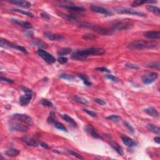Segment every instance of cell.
I'll list each match as a JSON object with an SVG mask.
<instances>
[{
  "label": "cell",
  "mask_w": 160,
  "mask_h": 160,
  "mask_svg": "<svg viewBox=\"0 0 160 160\" xmlns=\"http://www.w3.org/2000/svg\"><path fill=\"white\" fill-rule=\"evenodd\" d=\"M105 53V50L101 48H90L86 50H77L73 52L71 58L74 60H83L90 56H101Z\"/></svg>",
  "instance_id": "1"
},
{
  "label": "cell",
  "mask_w": 160,
  "mask_h": 160,
  "mask_svg": "<svg viewBox=\"0 0 160 160\" xmlns=\"http://www.w3.org/2000/svg\"><path fill=\"white\" fill-rule=\"evenodd\" d=\"M159 44L156 41L137 40V41H134L130 43L128 45V48L133 50H143L157 48Z\"/></svg>",
  "instance_id": "2"
},
{
  "label": "cell",
  "mask_w": 160,
  "mask_h": 160,
  "mask_svg": "<svg viewBox=\"0 0 160 160\" xmlns=\"http://www.w3.org/2000/svg\"><path fill=\"white\" fill-rule=\"evenodd\" d=\"M8 128L10 131L20 133H26L29 130L28 125L20 120L14 118L8 122Z\"/></svg>",
  "instance_id": "3"
},
{
  "label": "cell",
  "mask_w": 160,
  "mask_h": 160,
  "mask_svg": "<svg viewBox=\"0 0 160 160\" xmlns=\"http://www.w3.org/2000/svg\"><path fill=\"white\" fill-rule=\"evenodd\" d=\"M79 26H80V27L86 28L90 29L91 30H93V31L96 32L98 34H100V35H101L109 36V35H111L112 34L111 31L104 29V28H103L97 25V24H92V23H83L80 24Z\"/></svg>",
  "instance_id": "4"
},
{
  "label": "cell",
  "mask_w": 160,
  "mask_h": 160,
  "mask_svg": "<svg viewBox=\"0 0 160 160\" xmlns=\"http://www.w3.org/2000/svg\"><path fill=\"white\" fill-rule=\"evenodd\" d=\"M21 90L24 92L25 94L20 98V104L22 106H27L30 103L31 100H32L34 93L31 90L24 87H21Z\"/></svg>",
  "instance_id": "5"
},
{
  "label": "cell",
  "mask_w": 160,
  "mask_h": 160,
  "mask_svg": "<svg viewBox=\"0 0 160 160\" xmlns=\"http://www.w3.org/2000/svg\"><path fill=\"white\" fill-rule=\"evenodd\" d=\"M133 26V24L130 21L127 20H121L120 21L115 23L111 27L112 31H121V30H127L132 28Z\"/></svg>",
  "instance_id": "6"
},
{
  "label": "cell",
  "mask_w": 160,
  "mask_h": 160,
  "mask_svg": "<svg viewBox=\"0 0 160 160\" xmlns=\"http://www.w3.org/2000/svg\"><path fill=\"white\" fill-rule=\"evenodd\" d=\"M0 41H1V43H0V46H1V48L16 49L17 50H19L21 52H23V53L24 54H28V52L26 49L25 48L21 47V46L14 44L13 43L8 41V40L3 38L1 39Z\"/></svg>",
  "instance_id": "7"
},
{
  "label": "cell",
  "mask_w": 160,
  "mask_h": 160,
  "mask_svg": "<svg viewBox=\"0 0 160 160\" xmlns=\"http://www.w3.org/2000/svg\"><path fill=\"white\" fill-rule=\"evenodd\" d=\"M115 12L118 14H128L131 15H135V16H141V17H146V14L136 10H134L133 9L123 8V7H115L114 8Z\"/></svg>",
  "instance_id": "8"
},
{
  "label": "cell",
  "mask_w": 160,
  "mask_h": 160,
  "mask_svg": "<svg viewBox=\"0 0 160 160\" xmlns=\"http://www.w3.org/2000/svg\"><path fill=\"white\" fill-rule=\"evenodd\" d=\"M36 54L43 58V60L48 64H53L56 61V59L53 55L48 53L47 51L42 50V49H39L38 50H37Z\"/></svg>",
  "instance_id": "9"
},
{
  "label": "cell",
  "mask_w": 160,
  "mask_h": 160,
  "mask_svg": "<svg viewBox=\"0 0 160 160\" xmlns=\"http://www.w3.org/2000/svg\"><path fill=\"white\" fill-rule=\"evenodd\" d=\"M158 78V74L156 72L146 73L141 77V81L144 85H150L155 82Z\"/></svg>",
  "instance_id": "10"
},
{
  "label": "cell",
  "mask_w": 160,
  "mask_h": 160,
  "mask_svg": "<svg viewBox=\"0 0 160 160\" xmlns=\"http://www.w3.org/2000/svg\"><path fill=\"white\" fill-rule=\"evenodd\" d=\"M11 117L12 118L17 119L18 120H20L21 121L25 123L26 124H27L28 126H30V127H31V126H33V121L32 118L28 115H25V114L16 113L14 114V115H12Z\"/></svg>",
  "instance_id": "11"
},
{
  "label": "cell",
  "mask_w": 160,
  "mask_h": 160,
  "mask_svg": "<svg viewBox=\"0 0 160 160\" xmlns=\"http://www.w3.org/2000/svg\"><path fill=\"white\" fill-rule=\"evenodd\" d=\"M90 8L91 9V11L95 12V13L102 14L106 15V16H112L113 14L112 12L109 10H108V9L103 8L102 7H100V6L91 5L90 7Z\"/></svg>",
  "instance_id": "12"
},
{
  "label": "cell",
  "mask_w": 160,
  "mask_h": 160,
  "mask_svg": "<svg viewBox=\"0 0 160 160\" xmlns=\"http://www.w3.org/2000/svg\"><path fill=\"white\" fill-rule=\"evenodd\" d=\"M85 131L87 132L88 134H89L94 138L96 139H102V138L100 136V134L98 133V131L95 129L93 126L91 125H87L84 127L83 128Z\"/></svg>",
  "instance_id": "13"
},
{
  "label": "cell",
  "mask_w": 160,
  "mask_h": 160,
  "mask_svg": "<svg viewBox=\"0 0 160 160\" xmlns=\"http://www.w3.org/2000/svg\"><path fill=\"white\" fill-rule=\"evenodd\" d=\"M60 7L67 9V10H71L73 11L76 12H81L84 11L85 10L83 7H78L75 5H73L72 3H65V4H60L59 5Z\"/></svg>",
  "instance_id": "14"
},
{
  "label": "cell",
  "mask_w": 160,
  "mask_h": 160,
  "mask_svg": "<svg viewBox=\"0 0 160 160\" xmlns=\"http://www.w3.org/2000/svg\"><path fill=\"white\" fill-rule=\"evenodd\" d=\"M21 140H22L24 143H25L27 145L30 146L37 147L39 145V141H36L35 139H34V138L29 136H23L21 138Z\"/></svg>",
  "instance_id": "15"
},
{
  "label": "cell",
  "mask_w": 160,
  "mask_h": 160,
  "mask_svg": "<svg viewBox=\"0 0 160 160\" xmlns=\"http://www.w3.org/2000/svg\"><path fill=\"white\" fill-rule=\"evenodd\" d=\"M11 4H13L18 7L23 8H30L31 6V4L27 1H23V0H11V1H7Z\"/></svg>",
  "instance_id": "16"
},
{
  "label": "cell",
  "mask_w": 160,
  "mask_h": 160,
  "mask_svg": "<svg viewBox=\"0 0 160 160\" xmlns=\"http://www.w3.org/2000/svg\"><path fill=\"white\" fill-rule=\"evenodd\" d=\"M44 35L46 38L51 40V41H61V40L64 39V37L63 35L50 32H46L44 33Z\"/></svg>",
  "instance_id": "17"
},
{
  "label": "cell",
  "mask_w": 160,
  "mask_h": 160,
  "mask_svg": "<svg viewBox=\"0 0 160 160\" xmlns=\"http://www.w3.org/2000/svg\"><path fill=\"white\" fill-rule=\"evenodd\" d=\"M11 22H13L14 24H16L18 25H19L21 26L23 28L26 30H30L33 28V26L31 23H30L29 22H27V21H20L19 20L17 19H11Z\"/></svg>",
  "instance_id": "18"
},
{
  "label": "cell",
  "mask_w": 160,
  "mask_h": 160,
  "mask_svg": "<svg viewBox=\"0 0 160 160\" xmlns=\"http://www.w3.org/2000/svg\"><path fill=\"white\" fill-rule=\"evenodd\" d=\"M143 35L144 37L151 39H159L160 33L158 31H146L144 33Z\"/></svg>",
  "instance_id": "19"
},
{
  "label": "cell",
  "mask_w": 160,
  "mask_h": 160,
  "mask_svg": "<svg viewBox=\"0 0 160 160\" xmlns=\"http://www.w3.org/2000/svg\"><path fill=\"white\" fill-rule=\"evenodd\" d=\"M121 138L123 142V143L125 144V145L128 147L131 148V147H133L136 145V143L135 142V141H134L130 137L125 136V135H122Z\"/></svg>",
  "instance_id": "20"
},
{
  "label": "cell",
  "mask_w": 160,
  "mask_h": 160,
  "mask_svg": "<svg viewBox=\"0 0 160 160\" xmlns=\"http://www.w3.org/2000/svg\"><path fill=\"white\" fill-rule=\"evenodd\" d=\"M144 111L146 113H147L148 115L153 117V118H158V117L159 116L158 112L157 111L155 108H154L152 106L144 109Z\"/></svg>",
  "instance_id": "21"
},
{
  "label": "cell",
  "mask_w": 160,
  "mask_h": 160,
  "mask_svg": "<svg viewBox=\"0 0 160 160\" xmlns=\"http://www.w3.org/2000/svg\"><path fill=\"white\" fill-rule=\"evenodd\" d=\"M61 118H62L64 120H65V121H66L68 123H69L71 127L74 128L77 127V125H77L76 122L71 118V117H70V116L66 115V114H64V115H61Z\"/></svg>",
  "instance_id": "22"
},
{
  "label": "cell",
  "mask_w": 160,
  "mask_h": 160,
  "mask_svg": "<svg viewBox=\"0 0 160 160\" xmlns=\"http://www.w3.org/2000/svg\"><path fill=\"white\" fill-rule=\"evenodd\" d=\"M33 46H35V47H39L40 48H48V45L43 41L41 39H36L35 41H32L31 43Z\"/></svg>",
  "instance_id": "23"
},
{
  "label": "cell",
  "mask_w": 160,
  "mask_h": 160,
  "mask_svg": "<svg viewBox=\"0 0 160 160\" xmlns=\"http://www.w3.org/2000/svg\"><path fill=\"white\" fill-rule=\"evenodd\" d=\"M110 146H111L112 148L115 150L118 153L119 155H124V151H123V150L122 148L120 146L119 144H118V143H115V142H111L110 143Z\"/></svg>",
  "instance_id": "24"
},
{
  "label": "cell",
  "mask_w": 160,
  "mask_h": 160,
  "mask_svg": "<svg viewBox=\"0 0 160 160\" xmlns=\"http://www.w3.org/2000/svg\"><path fill=\"white\" fill-rule=\"evenodd\" d=\"M146 8L150 12H151V13H153L154 14H155L156 16H160V9L158 7L150 5L146 6Z\"/></svg>",
  "instance_id": "25"
},
{
  "label": "cell",
  "mask_w": 160,
  "mask_h": 160,
  "mask_svg": "<svg viewBox=\"0 0 160 160\" xmlns=\"http://www.w3.org/2000/svg\"><path fill=\"white\" fill-rule=\"evenodd\" d=\"M156 1H145V0H137V1H134L131 4L132 7H137L138 6L142 5L143 4L146 3H155Z\"/></svg>",
  "instance_id": "26"
},
{
  "label": "cell",
  "mask_w": 160,
  "mask_h": 160,
  "mask_svg": "<svg viewBox=\"0 0 160 160\" xmlns=\"http://www.w3.org/2000/svg\"><path fill=\"white\" fill-rule=\"evenodd\" d=\"M20 150L14 148H10L7 150H6L5 151V153L8 156L10 157H15L17 156L20 154Z\"/></svg>",
  "instance_id": "27"
},
{
  "label": "cell",
  "mask_w": 160,
  "mask_h": 160,
  "mask_svg": "<svg viewBox=\"0 0 160 160\" xmlns=\"http://www.w3.org/2000/svg\"><path fill=\"white\" fill-rule=\"evenodd\" d=\"M146 128H148V130L150 131L151 132H152L153 133H155L156 134H160V128L155 125L148 124L146 125Z\"/></svg>",
  "instance_id": "28"
},
{
  "label": "cell",
  "mask_w": 160,
  "mask_h": 160,
  "mask_svg": "<svg viewBox=\"0 0 160 160\" xmlns=\"http://www.w3.org/2000/svg\"><path fill=\"white\" fill-rule=\"evenodd\" d=\"M72 51H73L72 49H71L70 48H61L60 49V50H58L57 53L60 56H65V55L71 54L72 53Z\"/></svg>",
  "instance_id": "29"
},
{
  "label": "cell",
  "mask_w": 160,
  "mask_h": 160,
  "mask_svg": "<svg viewBox=\"0 0 160 160\" xmlns=\"http://www.w3.org/2000/svg\"><path fill=\"white\" fill-rule=\"evenodd\" d=\"M72 99L75 101V102L79 103V104H88V101L87 100H86L85 98H83L81 96H77V95H73L72 96Z\"/></svg>",
  "instance_id": "30"
},
{
  "label": "cell",
  "mask_w": 160,
  "mask_h": 160,
  "mask_svg": "<svg viewBox=\"0 0 160 160\" xmlns=\"http://www.w3.org/2000/svg\"><path fill=\"white\" fill-rule=\"evenodd\" d=\"M79 78L81 79L85 85L87 86V87H91L92 85V83L90 81V80L88 78V76L86 75H83V74H79L78 75Z\"/></svg>",
  "instance_id": "31"
},
{
  "label": "cell",
  "mask_w": 160,
  "mask_h": 160,
  "mask_svg": "<svg viewBox=\"0 0 160 160\" xmlns=\"http://www.w3.org/2000/svg\"><path fill=\"white\" fill-rule=\"evenodd\" d=\"M11 11L21 13V14H23L24 15H26V16L31 17V18H34V15H33V13H30V12H29V11H25V10H19V9H12V10H11Z\"/></svg>",
  "instance_id": "32"
},
{
  "label": "cell",
  "mask_w": 160,
  "mask_h": 160,
  "mask_svg": "<svg viewBox=\"0 0 160 160\" xmlns=\"http://www.w3.org/2000/svg\"><path fill=\"white\" fill-rule=\"evenodd\" d=\"M53 125H54V127L55 128L58 129V130H61V131H63L68 132V130H67L66 128L64 127V126L62 123H59V122H57L56 121H54L53 123Z\"/></svg>",
  "instance_id": "33"
},
{
  "label": "cell",
  "mask_w": 160,
  "mask_h": 160,
  "mask_svg": "<svg viewBox=\"0 0 160 160\" xmlns=\"http://www.w3.org/2000/svg\"><path fill=\"white\" fill-rule=\"evenodd\" d=\"M159 66L160 64L158 61H154V62H151L148 64H147L146 66L148 68H150L156 69L157 70H159Z\"/></svg>",
  "instance_id": "34"
},
{
  "label": "cell",
  "mask_w": 160,
  "mask_h": 160,
  "mask_svg": "<svg viewBox=\"0 0 160 160\" xmlns=\"http://www.w3.org/2000/svg\"><path fill=\"white\" fill-rule=\"evenodd\" d=\"M107 119L111 120L115 123H118L121 120V117H120L118 115H110L109 116L107 117Z\"/></svg>",
  "instance_id": "35"
},
{
  "label": "cell",
  "mask_w": 160,
  "mask_h": 160,
  "mask_svg": "<svg viewBox=\"0 0 160 160\" xmlns=\"http://www.w3.org/2000/svg\"><path fill=\"white\" fill-rule=\"evenodd\" d=\"M39 103L41 104L42 106H46V107H53V103H52L50 101L46 100V99H42L40 100Z\"/></svg>",
  "instance_id": "36"
},
{
  "label": "cell",
  "mask_w": 160,
  "mask_h": 160,
  "mask_svg": "<svg viewBox=\"0 0 160 160\" xmlns=\"http://www.w3.org/2000/svg\"><path fill=\"white\" fill-rule=\"evenodd\" d=\"M98 38V36L93 34H86L83 36V39L85 40H94Z\"/></svg>",
  "instance_id": "37"
},
{
  "label": "cell",
  "mask_w": 160,
  "mask_h": 160,
  "mask_svg": "<svg viewBox=\"0 0 160 160\" xmlns=\"http://www.w3.org/2000/svg\"><path fill=\"white\" fill-rule=\"evenodd\" d=\"M60 77L61 78L66 79V80H68V81H72L74 79H75V76L73 75H67V74H61L60 75Z\"/></svg>",
  "instance_id": "38"
},
{
  "label": "cell",
  "mask_w": 160,
  "mask_h": 160,
  "mask_svg": "<svg viewBox=\"0 0 160 160\" xmlns=\"http://www.w3.org/2000/svg\"><path fill=\"white\" fill-rule=\"evenodd\" d=\"M124 125H125V127L127 128L128 129V130L129 131V132H130V133H134V128L132 127V126L127 121H124Z\"/></svg>",
  "instance_id": "39"
},
{
  "label": "cell",
  "mask_w": 160,
  "mask_h": 160,
  "mask_svg": "<svg viewBox=\"0 0 160 160\" xmlns=\"http://www.w3.org/2000/svg\"><path fill=\"white\" fill-rule=\"evenodd\" d=\"M68 153L70 154V155H73V156H75L76 158H78V159H84L83 157L81 155H80V154H79V153H76V152H75V151H74L68 150Z\"/></svg>",
  "instance_id": "40"
},
{
  "label": "cell",
  "mask_w": 160,
  "mask_h": 160,
  "mask_svg": "<svg viewBox=\"0 0 160 160\" xmlns=\"http://www.w3.org/2000/svg\"><path fill=\"white\" fill-rule=\"evenodd\" d=\"M64 18H65L66 20H68V21H75V20H77V16L75 14H65Z\"/></svg>",
  "instance_id": "41"
},
{
  "label": "cell",
  "mask_w": 160,
  "mask_h": 160,
  "mask_svg": "<svg viewBox=\"0 0 160 160\" xmlns=\"http://www.w3.org/2000/svg\"><path fill=\"white\" fill-rule=\"evenodd\" d=\"M125 66L128 68L130 69H132V70H138L139 69V66H138L137 64H135L133 63H128L125 64Z\"/></svg>",
  "instance_id": "42"
},
{
  "label": "cell",
  "mask_w": 160,
  "mask_h": 160,
  "mask_svg": "<svg viewBox=\"0 0 160 160\" xmlns=\"http://www.w3.org/2000/svg\"><path fill=\"white\" fill-rule=\"evenodd\" d=\"M54 117H55V116H54V112H53V111L50 112V115H49L48 118V122L49 123L53 124V123L55 121Z\"/></svg>",
  "instance_id": "43"
},
{
  "label": "cell",
  "mask_w": 160,
  "mask_h": 160,
  "mask_svg": "<svg viewBox=\"0 0 160 160\" xmlns=\"http://www.w3.org/2000/svg\"><path fill=\"white\" fill-rule=\"evenodd\" d=\"M83 111L87 113L88 115H90L91 117H93V118H96V117H97V113L96 112L93 111L89 110H87V109H84Z\"/></svg>",
  "instance_id": "44"
},
{
  "label": "cell",
  "mask_w": 160,
  "mask_h": 160,
  "mask_svg": "<svg viewBox=\"0 0 160 160\" xmlns=\"http://www.w3.org/2000/svg\"><path fill=\"white\" fill-rule=\"evenodd\" d=\"M23 33H24V35H25L27 37H28V38H33L34 37V33H33L32 31H31V30H24L23 31Z\"/></svg>",
  "instance_id": "45"
},
{
  "label": "cell",
  "mask_w": 160,
  "mask_h": 160,
  "mask_svg": "<svg viewBox=\"0 0 160 160\" xmlns=\"http://www.w3.org/2000/svg\"><path fill=\"white\" fill-rule=\"evenodd\" d=\"M106 78L107 79L111 80V81H113V82H118V79L116 77L112 75H106Z\"/></svg>",
  "instance_id": "46"
},
{
  "label": "cell",
  "mask_w": 160,
  "mask_h": 160,
  "mask_svg": "<svg viewBox=\"0 0 160 160\" xmlns=\"http://www.w3.org/2000/svg\"><path fill=\"white\" fill-rule=\"evenodd\" d=\"M58 61L61 64H65L68 62V58L64 56H60V58H58Z\"/></svg>",
  "instance_id": "47"
},
{
  "label": "cell",
  "mask_w": 160,
  "mask_h": 160,
  "mask_svg": "<svg viewBox=\"0 0 160 160\" xmlns=\"http://www.w3.org/2000/svg\"><path fill=\"white\" fill-rule=\"evenodd\" d=\"M94 101L96 103H98V104H100V105H101V106L105 105L106 104V101L101 99H100V98H96V99H94Z\"/></svg>",
  "instance_id": "48"
},
{
  "label": "cell",
  "mask_w": 160,
  "mask_h": 160,
  "mask_svg": "<svg viewBox=\"0 0 160 160\" xmlns=\"http://www.w3.org/2000/svg\"><path fill=\"white\" fill-rule=\"evenodd\" d=\"M98 71H102V72H106V73H111V71L106 68L105 67H99V68H97L96 69Z\"/></svg>",
  "instance_id": "49"
},
{
  "label": "cell",
  "mask_w": 160,
  "mask_h": 160,
  "mask_svg": "<svg viewBox=\"0 0 160 160\" xmlns=\"http://www.w3.org/2000/svg\"><path fill=\"white\" fill-rule=\"evenodd\" d=\"M1 81H5V82H7L8 83H14L13 80H12L11 79H9L6 78V77H3V76H1Z\"/></svg>",
  "instance_id": "50"
},
{
  "label": "cell",
  "mask_w": 160,
  "mask_h": 160,
  "mask_svg": "<svg viewBox=\"0 0 160 160\" xmlns=\"http://www.w3.org/2000/svg\"><path fill=\"white\" fill-rule=\"evenodd\" d=\"M39 145L41 146V147L45 149V150L50 149V147H49L48 144L47 143H44V142H41V141H39Z\"/></svg>",
  "instance_id": "51"
},
{
  "label": "cell",
  "mask_w": 160,
  "mask_h": 160,
  "mask_svg": "<svg viewBox=\"0 0 160 160\" xmlns=\"http://www.w3.org/2000/svg\"><path fill=\"white\" fill-rule=\"evenodd\" d=\"M41 16L45 20H48L49 19H50V16H49V14H48L47 13H45V12H43V13H42L41 14Z\"/></svg>",
  "instance_id": "52"
},
{
  "label": "cell",
  "mask_w": 160,
  "mask_h": 160,
  "mask_svg": "<svg viewBox=\"0 0 160 160\" xmlns=\"http://www.w3.org/2000/svg\"><path fill=\"white\" fill-rule=\"evenodd\" d=\"M154 141H155L156 143L159 144L160 143V138L159 137H155V138H154Z\"/></svg>",
  "instance_id": "53"
}]
</instances>
